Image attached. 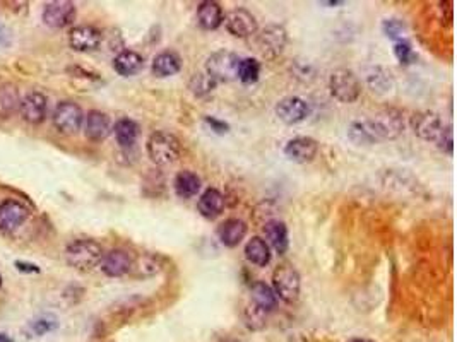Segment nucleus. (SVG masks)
Listing matches in <instances>:
<instances>
[{"label":"nucleus","instance_id":"72a5a7b5","mask_svg":"<svg viewBox=\"0 0 457 342\" xmlns=\"http://www.w3.org/2000/svg\"><path fill=\"white\" fill-rule=\"evenodd\" d=\"M261 77V64L255 59H242L239 66V79L243 84H255Z\"/></svg>","mask_w":457,"mask_h":342},{"label":"nucleus","instance_id":"c756f323","mask_svg":"<svg viewBox=\"0 0 457 342\" xmlns=\"http://www.w3.org/2000/svg\"><path fill=\"white\" fill-rule=\"evenodd\" d=\"M366 84L375 95H387L394 89V77L392 72L384 67H375L366 75Z\"/></svg>","mask_w":457,"mask_h":342},{"label":"nucleus","instance_id":"0eeeda50","mask_svg":"<svg viewBox=\"0 0 457 342\" xmlns=\"http://www.w3.org/2000/svg\"><path fill=\"white\" fill-rule=\"evenodd\" d=\"M240 57L230 50L211 53L206 60V74L216 82H232L239 79Z\"/></svg>","mask_w":457,"mask_h":342},{"label":"nucleus","instance_id":"9d476101","mask_svg":"<svg viewBox=\"0 0 457 342\" xmlns=\"http://www.w3.org/2000/svg\"><path fill=\"white\" fill-rule=\"evenodd\" d=\"M223 23H225L226 31L235 38H250L259 31L257 19L245 7H236L230 10Z\"/></svg>","mask_w":457,"mask_h":342},{"label":"nucleus","instance_id":"4468645a","mask_svg":"<svg viewBox=\"0 0 457 342\" xmlns=\"http://www.w3.org/2000/svg\"><path fill=\"white\" fill-rule=\"evenodd\" d=\"M319 154V142L312 137H295L284 146V156L298 164L312 163Z\"/></svg>","mask_w":457,"mask_h":342},{"label":"nucleus","instance_id":"ea45409f","mask_svg":"<svg viewBox=\"0 0 457 342\" xmlns=\"http://www.w3.org/2000/svg\"><path fill=\"white\" fill-rule=\"evenodd\" d=\"M53 323H46V320H39V322L35 323V332L38 334V336H43L45 332H48V330L53 329Z\"/></svg>","mask_w":457,"mask_h":342},{"label":"nucleus","instance_id":"f03ea898","mask_svg":"<svg viewBox=\"0 0 457 342\" xmlns=\"http://www.w3.org/2000/svg\"><path fill=\"white\" fill-rule=\"evenodd\" d=\"M103 255H105V250L102 245L89 238L74 240L66 248L67 264L81 272H89L98 267L103 260Z\"/></svg>","mask_w":457,"mask_h":342},{"label":"nucleus","instance_id":"f8f14e48","mask_svg":"<svg viewBox=\"0 0 457 342\" xmlns=\"http://www.w3.org/2000/svg\"><path fill=\"white\" fill-rule=\"evenodd\" d=\"M276 117L286 125H297L307 120L310 115V104L305 102L300 96H286L279 99V103L274 108Z\"/></svg>","mask_w":457,"mask_h":342},{"label":"nucleus","instance_id":"c03bdc74","mask_svg":"<svg viewBox=\"0 0 457 342\" xmlns=\"http://www.w3.org/2000/svg\"><path fill=\"white\" fill-rule=\"evenodd\" d=\"M324 6H343L344 2H322Z\"/></svg>","mask_w":457,"mask_h":342},{"label":"nucleus","instance_id":"2eb2a0df","mask_svg":"<svg viewBox=\"0 0 457 342\" xmlns=\"http://www.w3.org/2000/svg\"><path fill=\"white\" fill-rule=\"evenodd\" d=\"M30 218L28 205L16 199H7L0 204V231H14Z\"/></svg>","mask_w":457,"mask_h":342},{"label":"nucleus","instance_id":"a19ab883","mask_svg":"<svg viewBox=\"0 0 457 342\" xmlns=\"http://www.w3.org/2000/svg\"><path fill=\"white\" fill-rule=\"evenodd\" d=\"M17 269L23 272H39V269L33 264H24V262H17Z\"/></svg>","mask_w":457,"mask_h":342},{"label":"nucleus","instance_id":"423d86ee","mask_svg":"<svg viewBox=\"0 0 457 342\" xmlns=\"http://www.w3.org/2000/svg\"><path fill=\"white\" fill-rule=\"evenodd\" d=\"M288 33L281 24H268L264 30L254 35L255 52L265 60H276L284 52Z\"/></svg>","mask_w":457,"mask_h":342},{"label":"nucleus","instance_id":"473e14b6","mask_svg":"<svg viewBox=\"0 0 457 342\" xmlns=\"http://www.w3.org/2000/svg\"><path fill=\"white\" fill-rule=\"evenodd\" d=\"M163 265H165V258L161 257V255H144L142 258H136L134 260V267H132V271L134 269H139V272L144 274V276H154V274H160L163 271Z\"/></svg>","mask_w":457,"mask_h":342},{"label":"nucleus","instance_id":"dca6fc26","mask_svg":"<svg viewBox=\"0 0 457 342\" xmlns=\"http://www.w3.org/2000/svg\"><path fill=\"white\" fill-rule=\"evenodd\" d=\"M46 110H48V99L43 93L30 91L24 98H21L19 115L28 124H41L46 117Z\"/></svg>","mask_w":457,"mask_h":342},{"label":"nucleus","instance_id":"f257e3e1","mask_svg":"<svg viewBox=\"0 0 457 342\" xmlns=\"http://www.w3.org/2000/svg\"><path fill=\"white\" fill-rule=\"evenodd\" d=\"M146 153L156 167H170L180 160L182 144L178 137L168 131L153 132L146 140Z\"/></svg>","mask_w":457,"mask_h":342},{"label":"nucleus","instance_id":"7c9ffc66","mask_svg":"<svg viewBox=\"0 0 457 342\" xmlns=\"http://www.w3.org/2000/svg\"><path fill=\"white\" fill-rule=\"evenodd\" d=\"M348 139H350L353 144H356V146H372V144L379 142V140L375 139V135L372 134V131H370L366 120L353 122L350 127H348Z\"/></svg>","mask_w":457,"mask_h":342},{"label":"nucleus","instance_id":"79ce46f5","mask_svg":"<svg viewBox=\"0 0 457 342\" xmlns=\"http://www.w3.org/2000/svg\"><path fill=\"white\" fill-rule=\"evenodd\" d=\"M348 342H373L370 339H362V337H355V339H350Z\"/></svg>","mask_w":457,"mask_h":342},{"label":"nucleus","instance_id":"2f4dec72","mask_svg":"<svg viewBox=\"0 0 457 342\" xmlns=\"http://www.w3.org/2000/svg\"><path fill=\"white\" fill-rule=\"evenodd\" d=\"M216 86H218V82L211 79L206 72H197L189 81V89L196 98H204V96L211 95Z\"/></svg>","mask_w":457,"mask_h":342},{"label":"nucleus","instance_id":"6ab92c4d","mask_svg":"<svg viewBox=\"0 0 457 342\" xmlns=\"http://www.w3.org/2000/svg\"><path fill=\"white\" fill-rule=\"evenodd\" d=\"M247 231L248 226L245 221H242V219L239 218H230L218 226L216 235H218V240L221 241L225 247L235 248L245 238Z\"/></svg>","mask_w":457,"mask_h":342},{"label":"nucleus","instance_id":"58836bf2","mask_svg":"<svg viewBox=\"0 0 457 342\" xmlns=\"http://www.w3.org/2000/svg\"><path fill=\"white\" fill-rule=\"evenodd\" d=\"M437 147L440 151H444V153L452 154V151H454V137H452V127H451V125L445 129L444 135H442L440 140L437 142Z\"/></svg>","mask_w":457,"mask_h":342},{"label":"nucleus","instance_id":"20e7f679","mask_svg":"<svg viewBox=\"0 0 457 342\" xmlns=\"http://www.w3.org/2000/svg\"><path fill=\"white\" fill-rule=\"evenodd\" d=\"M370 131L375 135V139L379 140H394L404 132V115L401 110L394 106L382 108L380 111H377L370 120H366Z\"/></svg>","mask_w":457,"mask_h":342},{"label":"nucleus","instance_id":"f3484780","mask_svg":"<svg viewBox=\"0 0 457 342\" xmlns=\"http://www.w3.org/2000/svg\"><path fill=\"white\" fill-rule=\"evenodd\" d=\"M102 41V31L95 26H74L69 31V45L74 52H95Z\"/></svg>","mask_w":457,"mask_h":342},{"label":"nucleus","instance_id":"bb28decb","mask_svg":"<svg viewBox=\"0 0 457 342\" xmlns=\"http://www.w3.org/2000/svg\"><path fill=\"white\" fill-rule=\"evenodd\" d=\"M113 134L117 139L118 146L120 147H132L138 142L139 134H141V127H139L138 122H134L132 118H120V120L115 122L113 125Z\"/></svg>","mask_w":457,"mask_h":342},{"label":"nucleus","instance_id":"a18cd8bd","mask_svg":"<svg viewBox=\"0 0 457 342\" xmlns=\"http://www.w3.org/2000/svg\"><path fill=\"white\" fill-rule=\"evenodd\" d=\"M225 342H242V341H236V339H228V341H225Z\"/></svg>","mask_w":457,"mask_h":342},{"label":"nucleus","instance_id":"49530a36","mask_svg":"<svg viewBox=\"0 0 457 342\" xmlns=\"http://www.w3.org/2000/svg\"><path fill=\"white\" fill-rule=\"evenodd\" d=\"M0 286H2V276H0Z\"/></svg>","mask_w":457,"mask_h":342},{"label":"nucleus","instance_id":"39448f33","mask_svg":"<svg viewBox=\"0 0 457 342\" xmlns=\"http://www.w3.org/2000/svg\"><path fill=\"white\" fill-rule=\"evenodd\" d=\"M329 93L336 102L351 104L362 96V81L351 68H336L329 75Z\"/></svg>","mask_w":457,"mask_h":342},{"label":"nucleus","instance_id":"e433bc0d","mask_svg":"<svg viewBox=\"0 0 457 342\" xmlns=\"http://www.w3.org/2000/svg\"><path fill=\"white\" fill-rule=\"evenodd\" d=\"M394 57L398 59L399 64H402V66H409V64L416 59L411 45H409L408 41H404V39H402V41H398L394 45Z\"/></svg>","mask_w":457,"mask_h":342},{"label":"nucleus","instance_id":"b1692460","mask_svg":"<svg viewBox=\"0 0 457 342\" xmlns=\"http://www.w3.org/2000/svg\"><path fill=\"white\" fill-rule=\"evenodd\" d=\"M180 70H182V59L175 52L158 53L153 59V64H151V72L158 79L171 77V75L178 74Z\"/></svg>","mask_w":457,"mask_h":342},{"label":"nucleus","instance_id":"f704fd0d","mask_svg":"<svg viewBox=\"0 0 457 342\" xmlns=\"http://www.w3.org/2000/svg\"><path fill=\"white\" fill-rule=\"evenodd\" d=\"M382 31L389 39H394V41L398 43V41H402L406 31H408V26H406L404 21L391 17V19H386L382 23Z\"/></svg>","mask_w":457,"mask_h":342},{"label":"nucleus","instance_id":"4c0bfd02","mask_svg":"<svg viewBox=\"0 0 457 342\" xmlns=\"http://www.w3.org/2000/svg\"><path fill=\"white\" fill-rule=\"evenodd\" d=\"M204 124H206L207 127H209L211 131L218 135H225L230 132V125L216 117H204Z\"/></svg>","mask_w":457,"mask_h":342},{"label":"nucleus","instance_id":"a211bd4d","mask_svg":"<svg viewBox=\"0 0 457 342\" xmlns=\"http://www.w3.org/2000/svg\"><path fill=\"white\" fill-rule=\"evenodd\" d=\"M111 132V122L106 113L100 110L88 111L84 115V135L91 142H102Z\"/></svg>","mask_w":457,"mask_h":342},{"label":"nucleus","instance_id":"393cba45","mask_svg":"<svg viewBox=\"0 0 457 342\" xmlns=\"http://www.w3.org/2000/svg\"><path fill=\"white\" fill-rule=\"evenodd\" d=\"M113 68L122 77H131L144 68V57L134 50H122L113 59Z\"/></svg>","mask_w":457,"mask_h":342},{"label":"nucleus","instance_id":"37998d69","mask_svg":"<svg viewBox=\"0 0 457 342\" xmlns=\"http://www.w3.org/2000/svg\"><path fill=\"white\" fill-rule=\"evenodd\" d=\"M0 342H12V341H10L6 334H0Z\"/></svg>","mask_w":457,"mask_h":342},{"label":"nucleus","instance_id":"4be33fe9","mask_svg":"<svg viewBox=\"0 0 457 342\" xmlns=\"http://www.w3.org/2000/svg\"><path fill=\"white\" fill-rule=\"evenodd\" d=\"M225 21V12L223 7L218 2L212 0H204L197 6V24L206 31H214Z\"/></svg>","mask_w":457,"mask_h":342},{"label":"nucleus","instance_id":"c9c22d12","mask_svg":"<svg viewBox=\"0 0 457 342\" xmlns=\"http://www.w3.org/2000/svg\"><path fill=\"white\" fill-rule=\"evenodd\" d=\"M269 313L262 312L261 308H257L255 305L248 303L245 308V323L248 329L252 330H261L265 327V319H268Z\"/></svg>","mask_w":457,"mask_h":342},{"label":"nucleus","instance_id":"1a4fd4ad","mask_svg":"<svg viewBox=\"0 0 457 342\" xmlns=\"http://www.w3.org/2000/svg\"><path fill=\"white\" fill-rule=\"evenodd\" d=\"M447 127L449 125H444L442 118L433 111H418L411 117L413 132L427 142L437 144Z\"/></svg>","mask_w":457,"mask_h":342},{"label":"nucleus","instance_id":"5701e85b","mask_svg":"<svg viewBox=\"0 0 457 342\" xmlns=\"http://www.w3.org/2000/svg\"><path fill=\"white\" fill-rule=\"evenodd\" d=\"M200 187H203L200 176L190 170L178 171L174 178V190L176 197H180V199L183 200H189L192 199V197H196L197 193L200 192Z\"/></svg>","mask_w":457,"mask_h":342},{"label":"nucleus","instance_id":"c85d7f7f","mask_svg":"<svg viewBox=\"0 0 457 342\" xmlns=\"http://www.w3.org/2000/svg\"><path fill=\"white\" fill-rule=\"evenodd\" d=\"M19 91L10 82L0 84V118H10L19 111Z\"/></svg>","mask_w":457,"mask_h":342},{"label":"nucleus","instance_id":"cd10ccee","mask_svg":"<svg viewBox=\"0 0 457 342\" xmlns=\"http://www.w3.org/2000/svg\"><path fill=\"white\" fill-rule=\"evenodd\" d=\"M245 258L252 265L265 267V265H269V262H271L272 258L271 248H269V245L265 243L264 238L254 236V238L248 240L245 245Z\"/></svg>","mask_w":457,"mask_h":342},{"label":"nucleus","instance_id":"412c9836","mask_svg":"<svg viewBox=\"0 0 457 342\" xmlns=\"http://www.w3.org/2000/svg\"><path fill=\"white\" fill-rule=\"evenodd\" d=\"M225 196L218 189L209 187V189H206L200 193L199 200H197V211H199L203 218L216 219L225 211Z\"/></svg>","mask_w":457,"mask_h":342},{"label":"nucleus","instance_id":"6e6552de","mask_svg":"<svg viewBox=\"0 0 457 342\" xmlns=\"http://www.w3.org/2000/svg\"><path fill=\"white\" fill-rule=\"evenodd\" d=\"M84 124V111L74 102H60L53 113V125L64 135H74Z\"/></svg>","mask_w":457,"mask_h":342},{"label":"nucleus","instance_id":"7ed1b4c3","mask_svg":"<svg viewBox=\"0 0 457 342\" xmlns=\"http://www.w3.org/2000/svg\"><path fill=\"white\" fill-rule=\"evenodd\" d=\"M271 287L276 296H278V300H281L288 305L297 303L301 289L300 272H298L297 269H295V265L290 264V262H281V264L272 271Z\"/></svg>","mask_w":457,"mask_h":342},{"label":"nucleus","instance_id":"a878e982","mask_svg":"<svg viewBox=\"0 0 457 342\" xmlns=\"http://www.w3.org/2000/svg\"><path fill=\"white\" fill-rule=\"evenodd\" d=\"M250 303L261 308L262 312L271 313L278 307V296H276L269 284L262 283V281H255L250 286Z\"/></svg>","mask_w":457,"mask_h":342},{"label":"nucleus","instance_id":"ddd939ff","mask_svg":"<svg viewBox=\"0 0 457 342\" xmlns=\"http://www.w3.org/2000/svg\"><path fill=\"white\" fill-rule=\"evenodd\" d=\"M136 257L125 248H113L103 255L102 271L108 277H122L132 272Z\"/></svg>","mask_w":457,"mask_h":342},{"label":"nucleus","instance_id":"9b49d317","mask_svg":"<svg viewBox=\"0 0 457 342\" xmlns=\"http://www.w3.org/2000/svg\"><path fill=\"white\" fill-rule=\"evenodd\" d=\"M75 6L67 0H55L48 2L43 9V23L53 30H62V28L71 26L75 21Z\"/></svg>","mask_w":457,"mask_h":342},{"label":"nucleus","instance_id":"aec40b11","mask_svg":"<svg viewBox=\"0 0 457 342\" xmlns=\"http://www.w3.org/2000/svg\"><path fill=\"white\" fill-rule=\"evenodd\" d=\"M262 231H264L265 243L269 245V248H272L279 255L286 254L288 247H290V240H288V226L284 225L281 219H269V221H265Z\"/></svg>","mask_w":457,"mask_h":342}]
</instances>
